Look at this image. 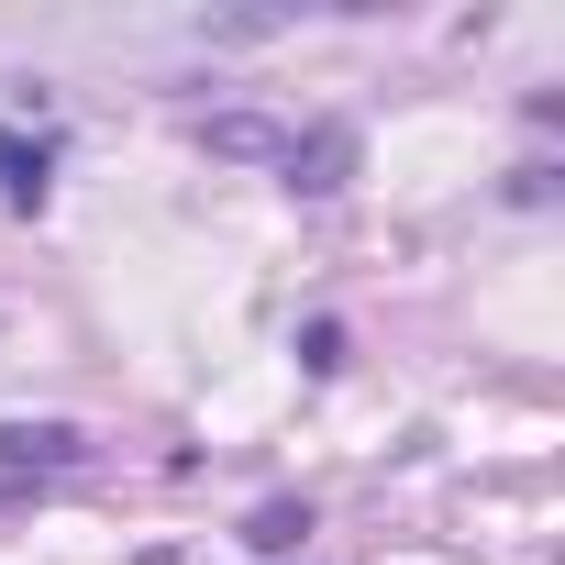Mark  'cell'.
I'll return each mask as SVG.
<instances>
[{"label": "cell", "instance_id": "obj_1", "mask_svg": "<svg viewBox=\"0 0 565 565\" xmlns=\"http://www.w3.org/2000/svg\"><path fill=\"white\" fill-rule=\"evenodd\" d=\"M277 167H289V189H344V167H355V134H344V122H322V134H289V145H277Z\"/></svg>", "mask_w": 565, "mask_h": 565}, {"label": "cell", "instance_id": "obj_3", "mask_svg": "<svg viewBox=\"0 0 565 565\" xmlns=\"http://www.w3.org/2000/svg\"><path fill=\"white\" fill-rule=\"evenodd\" d=\"M0 455H12V466H67L78 433H0Z\"/></svg>", "mask_w": 565, "mask_h": 565}, {"label": "cell", "instance_id": "obj_2", "mask_svg": "<svg viewBox=\"0 0 565 565\" xmlns=\"http://www.w3.org/2000/svg\"><path fill=\"white\" fill-rule=\"evenodd\" d=\"M0 189H23V200H34V189H45V145H23V134H0Z\"/></svg>", "mask_w": 565, "mask_h": 565}]
</instances>
